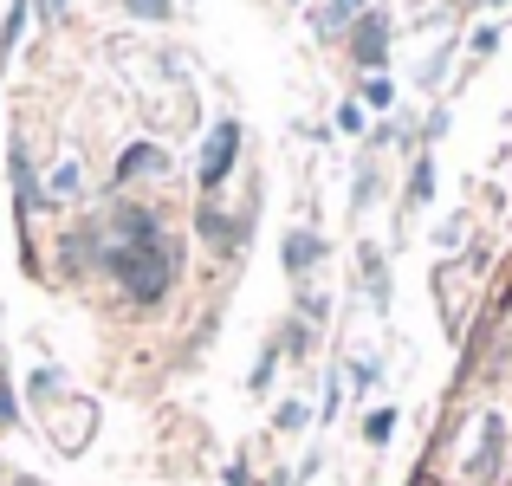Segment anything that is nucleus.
Instances as JSON below:
<instances>
[{
  "label": "nucleus",
  "instance_id": "obj_13",
  "mask_svg": "<svg viewBox=\"0 0 512 486\" xmlns=\"http://www.w3.org/2000/svg\"><path fill=\"white\" fill-rule=\"evenodd\" d=\"M338 130H350V137L363 130V111H357V104H344V111H338Z\"/></svg>",
  "mask_w": 512,
  "mask_h": 486
},
{
  "label": "nucleus",
  "instance_id": "obj_8",
  "mask_svg": "<svg viewBox=\"0 0 512 486\" xmlns=\"http://www.w3.org/2000/svg\"><path fill=\"white\" fill-rule=\"evenodd\" d=\"M52 201H65V195H78V162H59V169H52V188H46Z\"/></svg>",
  "mask_w": 512,
  "mask_h": 486
},
{
  "label": "nucleus",
  "instance_id": "obj_15",
  "mask_svg": "<svg viewBox=\"0 0 512 486\" xmlns=\"http://www.w3.org/2000/svg\"><path fill=\"white\" fill-rule=\"evenodd\" d=\"M59 7H65V0H39V13H46V20H59Z\"/></svg>",
  "mask_w": 512,
  "mask_h": 486
},
{
  "label": "nucleus",
  "instance_id": "obj_3",
  "mask_svg": "<svg viewBox=\"0 0 512 486\" xmlns=\"http://www.w3.org/2000/svg\"><path fill=\"white\" fill-rule=\"evenodd\" d=\"M234 150H240V124H221L201 150V188H221L227 169H234Z\"/></svg>",
  "mask_w": 512,
  "mask_h": 486
},
{
  "label": "nucleus",
  "instance_id": "obj_11",
  "mask_svg": "<svg viewBox=\"0 0 512 486\" xmlns=\"http://www.w3.org/2000/svg\"><path fill=\"white\" fill-rule=\"evenodd\" d=\"M389 428H396V415H389V409H376L370 422H363V441H389Z\"/></svg>",
  "mask_w": 512,
  "mask_h": 486
},
{
  "label": "nucleus",
  "instance_id": "obj_2",
  "mask_svg": "<svg viewBox=\"0 0 512 486\" xmlns=\"http://www.w3.org/2000/svg\"><path fill=\"white\" fill-rule=\"evenodd\" d=\"M500 461H506V415H487V422H480V454L467 461V480L493 486L500 480Z\"/></svg>",
  "mask_w": 512,
  "mask_h": 486
},
{
  "label": "nucleus",
  "instance_id": "obj_9",
  "mask_svg": "<svg viewBox=\"0 0 512 486\" xmlns=\"http://www.w3.org/2000/svg\"><path fill=\"white\" fill-rule=\"evenodd\" d=\"M428 195H435V169H428V162H415V175H409V201L422 208Z\"/></svg>",
  "mask_w": 512,
  "mask_h": 486
},
{
  "label": "nucleus",
  "instance_id": "obj_14",
  "mask_svg": "<svg viewBox=\"0 0 512 486\" xmlns=\"http://www.w3.org/2000/svg\"><path fill=\"white\" fill-rule=\"evenodd\" d=\"M13 422V389H7V376H0V428Z\"/></svg>",
  "mask_w": 512,
  "mask_h": 486
},
{
  "label": "nucleus",
  "instance_id": "obj_7",
  "mask_svg": "<svg viewBox=\"0 0 512 486\" xmlns=\"http://www.w3.org/2000/svg\"><path fill=\"white\" fill-rule=\"evenodd\" d=\"M13 201H20V214L33 208V169H26V150L13 143Z\"/></svg>",
  "mask_w": 512,
  "mask_h": 486
},
{
  "label": "nucleus",
  "instance_id": "obj_12",
  "mask_svg": "<svg viewBox=\"0 0 512 486\" xmlns=\"http://www.w3.org/2000/svg\"><path fill=\"white\" fill-rule=\"evenodd\" d=\"M130 13H143V20H169V0H124Z\"/></svg>",
  "mask_w": 512,
  "mask_h": 486
},
{
  "label": "nucleus",
  "instance_id": "obj_6",
  "mask_svg": "<svg viewBox=\"0 0 512 486\" xmlns=\"http://www.w3.org/2000/svg\"><path fill=\"white\" fill-rule=\"evenodd\" d=\"M318 260H325V240L318 234H292L286 240V273H312Z\"/></svg>",
  "mask_w": 512,
  "mask_h": 486
},
{
  "label": "nucleus",
  "instance_id": "obj_5",
  "mask_svg": "<svg viewBox=\"0 0 512 486\" xmlns=\"http://www.w3.org/2000/svg\"><path fill=\"white\" fill-rule=\"evenodd\" d=\"M169 156L156 150V143H137V150H124V162H117V182H137V175H163Z\"/></svg>",
  "mask_w": 512,
  "mask_h": 486
},
{
  "label": "nucleus",
  "instance_id": "obj_4",
  "mask_svg": "<svg viewBox=\"0 0 512 486\" xmlns=\"http://www.w3.org/2000/svg\"><path fill=\"white\" fill-rule=\"evenodd\" d=\"M350 52H357V65H383V52H389V26L376 20V13H363V20H357V39H350Z\"/></svg>",
  "mask_w": 512,
  "mask_h": 486
},
{
  "label": "nucleus",
  "instance_id": "obj_10",
  "mask_svg": "<svg viewBox=\"0 0 512 486\" xmlns=\"http://www.w3.org/2000/svg\"><path fill=\"white\" fill-rule=\"evenodd\" d=\"M350 13H363V0H331V7H325V20H318V26H325V33H338V26L350 20Z\"/></svg>",
  "mask_w": 512,
  "mask_h": 486
},
{
  "label": "nucleus",
  "instance_id": "obj_1",
  "mask_svg": "<svg viewBox=\"0 0 512 486\" xmlns=\"http://www.w3.org/2000/svg\"><path fill=\"white\" fill-rule=\"evenodd\" d=\"M98 260L111 266L117 286L137 305H156L175 279V240L150 208H111V221L98 227Z\"/></svg>",
  "mask_w": 512,
  "mask_h": 486
}]
</instances>
